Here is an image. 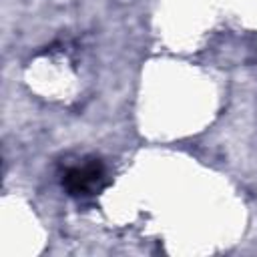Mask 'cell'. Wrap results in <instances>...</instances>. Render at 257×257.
Here are the masks:
<instances>
[{"label": "cell", "mask_w": 257, "mask_h": 257, "mask_svg": "<svg viewBox=\"0 0 257 257\" xmlns=\"http://www.w3.org/2000/svg\"><path fill=\"white\" fill-rule=\"evenodd\" d=\"M62 185L74 197L94 195L106 185V171L100 161L92 159V161H86L84 165L68 169L62 179Z\"/></svg>", "instance_id": "1"}]
</instances>
